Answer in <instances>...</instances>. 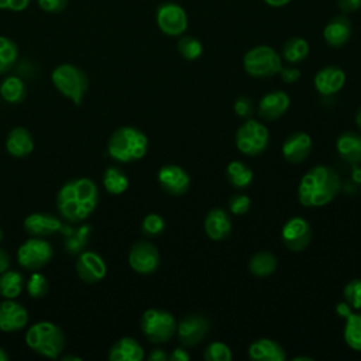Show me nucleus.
Returning <instances> with one entry per match:
<instances>
[{
  "label": "nucleus",
  "instance_id": "f257e3e1",
  "mask_svg": "<svg viewBox=\"0 0 361 361\" xmlns=\"http://www.w3.org/2000/svg\"><path fill=\"white\" fill-rule=\"evenodd\" d=\"M99 203V188L90 178L65 182L56 195V209L62 219L79 223L87 219Z\"/></svg>",
  "mask_w": 361,
  "mask_h": 361
},
{
  "label": "nucleus",
  "instance_id": "f03ea898",
  "mask_svg": "<svg viewBox=\"0 0 361 361\" xmlns=\"http://www.w3.org/2000/svg\"><path fill=\"white\" fill-rule=\"evenodd\" d=\"M341 189L338 173L327 165H316L300 179L298 199L306 207H322L330 203Z\"/></svg>",
  "mask_w": 361,
  "mask_h": 361
},
{
  "label": "nucleus",
  "instance_id": "7ed1b4c3",
  "mask_svg": "<svg viewBox=\"0 0 361 361\" xmlns=\"http://www.w3.org/2000/svg\"><path fill=\"white\" fill-rule=\"evenodd\" d=\"M148 149L147 135L131 126H124L113 131L107 142L109 155L123 164L141 159Z\"/></svg>",
  "mask_w": 361,
  "mask_h": 361
},
{
  "label": "nucleus",
  "instance_id": "20e7f679",
  "mask_svg": "<svg viewBox=\"0 0 361 361\" xmlns=\"http://www.w3.org/2000/svg\"><path fill=\"white\" fill-rule=\"evenodd\" d=\"M27 345L47 358H56L65 347V334L52 322H37L25 333Z\"/></svg>",
  "mask_w": 361,
  "mask_h": 361
},
{
  "label": "nucleus",
  "instance_id": "39448f33",
  "mask_svg": "<svg viewBox=\"0 0 361 361\" xmlns=\"http://www.w3.org/2000/svg\"><path fill=\"white\" fill-rule=\"evenodd\" d=\"M51 80L55 89L65 97L71 99L76 106L82 103L89 87L86 73L72 63L58 65L51 73Z\"/></svg>",
  "mask_w": 361,
  "mask_h": 361
},
{
  "label": "nucleus",
  "instance_id": "423d86ee",
  "mask_svg": "<svg viewBox=\"0 0 361 361\" xmlns=\"http://www.w3.org/2000/svg\"><path fill=\"white\" fill-rule=\"evenodd\" d=\"M176 320L172 313L164 309H147L140 320L142 334L154 344L169 341L176 333Z\"/></svg>",
  "mask_w": 361,
  "mask_h": 361
},
{
  "label": "nucleus",
  "instance_id": "0eeeda50",
  "mask_svg": "<svg viewBox=\"0 0 361 361\" xmlns=\"http://www.w3.org/2000/svg\"><path fill=\"white\" fill-rule=\"evenodd\" d=\"M243 66L252 78H271L279 73L282 59L274 48L268 45H257L245 52Z\"/></svg>",
  "mask_w": 361,
  "mask_h": 361
},
{
  "label": "nucleus",
  "instance_id": "6e6552de",
  "mask_svg": "<svg viewBox=\"0 0 361 361\" xmlns=\"http://www.w3.org/2000/svg\"><path fill=\"white\" fill-rule=\"evenodd\" d=\"M269 142L268 128L252 118H248L235 133L237 149L244 155H259Z\"/></svg>",
  "mask_w": 361,
  "mask_h": 361
},
{
  "label": "nucleus",
  "instance_id": "1a4fd4ad",
  "mask_svg": "<svg viewBox=\"0 0 361 361\" xmlns=\"http://www.w3.org/2000/svg\"><path fill=\"white\" fill-rule=\"evenodd\" d=\"M54 257L52 245L42 237H31L25 240L17 250V262L30 271L44 268Z\"/></svg>",
  "mask_w": 361,
  "mask_h": 361
},
{
  "label": "nucleus",
  "instance_id": "9d476101",
  "mask_svg": "<svg viewBox=\"0 0 361 361\" xmlns=\"http://www.w3.org/2000/svg\"><path fill=\"white\" fill-rule=\"evenodd\" d=\"M155 20L158 28L169 37L182 35L188 28V14L176 3H162L157 8Z\"/></svg>",
  "mask_w": 361,
  "mask_h": 361
},
{
  "label": "nucleus",
  "instance_id": "9b49d317",
  "mask_svg": "<svg viewBox=\"0 0 361 361\" xmlns=\"http://www.w3.org/2000/svg\"><path fill=\"white\" fill-rule=\"evenodd\" d=\"M128 264L137 274H154L159 267V252L152 243L147 240H140L134 243L130 248Z\"/></svg>",
  "mask_w": 361,
  "mask_h": 361
},
{
  "label": "nucleus",
  "instance_id": "f8f14e48",
  "mask_svg": "<svg viewBox=\"0 0 361 361\" xmlns=\"http://www.w3.org/2000/svg\"><path fill=\"white\" fill-rule=\"evenodd\" d=\"M285 247L290 251H303L312 241V227L303 217H290L281 231Z\"/></svg>",
  "mask_w": 361,
  "mask_h": 361
},
{
  "label": "nucleus",
  "instance_id": "ddd939ff",
  "mask_svg": "<svg viewBox=\"0 0 361 361\" xmlns=\"http://www.w3.org/2000/svg\"><path fill=\"white\" fill-rule=\"evenodd\" d=\"M210 329L209 320L203 314H188L176 326L179 343L185 347L199 344Z\"/></svg>",
  "mask_w": 361,
  "mask_h": 361
},
{
  "label": "nucleus",
  "instance_id": "4468645a",
  "mask_svg": "<svg viewBox=\"0 0 361 361\" xmlns=\"http://www.w3.org/2000/svg\"><path fill=\"white\" fill-rule=\"evenodd\" d=\"M76 274L85 283H97L100 282L107 272V265L100 254L96 251H82L78 255Z\"/></svg>",
  "mask_w": 361,
  "mask_h": 361
},
{
  "label": "nucleus",
  "instance_id": "2eb2a0df",
  "mask_svg": "<svg viewBox=\"0 0 361 361\" xmlns=\"http://www.w3.org/2000/svg\"><path fill=\"white\" fill-rule=\"evenodd\" d=\"M157 178L161 188L172 196L185 195L190 186L189 173L179 165H164L159 168Z\"/></svg>",
  "mask_w": 361,
  "mask_h": 361
},
{
  "label": "nucleus",
  "instance_id": "dca6fc26",
  "mask_svg": "<svg viewBox=\"0 0 361 361\" xmlns=\"http://www.w3.org/2000/svg\"><path fill=\"white\" fill-rule=\"evenodd\" d=\"M28 323L27 309L13 300L7 299L0 303V330L6 333H14L24 329Z\"/></svg>",
  "mask_w": 361,
  "mask_h": 361
},
{
  "label": "nucleus",
  "instance_id": "f3484780",
  "mask_svg": "<svg viewBox=\"0 0 361 361\" xmlns=\"http://www.w3.org/2000/svg\"><path fill=\"white\" fill-rule=\"evenodd\" d=\"M312 138L305 131H295L282 144V155L290 164L303 162L312 152Z\"/></svg>",
  "mask_w": 361,
  "mask_h": 361
},
{
  "label": "nucleus",
  "instance_id": "a211bd4d",
  "mask_svg": "<svg viewBox=\"0 0 361 361\" xmlns=\"http://www.w3.org/2000/svg\"><path fill=\"white\" fill-rule=\"evenodd\" d=\"M316 90L322 96H333L341 90L345 83V73L337 65H327L317 71L313 79Z\"/></svg>",
  "mask_w": 361,
  "mask_h": 361
},
{
  "label": "nucleus",
  "instance_id": "6ab92c4d",
  "mask_svg": "<svg viewBox=\"0 0 361 361\" xmlns=\"http://www.w3.org/2000/svg\"><path fill=\"white\" fill-rule=\"evenodd\" d=\"M290 106V97L283 90H271L258 103V116L272 121L282 117Z\"/></svg>",
  "mask_w": 361,
  "mask_h": 361
},
{
  "label": "nucleus",
  "instance_id": "aec40b11",
  "mask_svg": "<svg viewBox=\"0 0 361 361\" xmlns=\"http://www.w3.org/2000/svg\"><path fill=\"white\" fill-rule=\"evenodd\" d=\"M61 227V220L52 213H31L24 219V230L31 237H48Z\"/></svg>",
  "mask_w": 361,
  "mask_h": 361
},
{
  "label": "nucleus",
  "instance_id": "412c9836",
  "mask_svg": "<svg viewBox=\"0 0 361 361\" xmlns=\"http://www.w3.org/2000/svg\"><path fill=\"white\" fill-rule=\"evenodd\" d=\"M204 231L209 238L214 241H221L227 238L231 233V219L230 214L220 207L207 212L203 223Z\"/></svg>",
  "mask_w": 361,
  "mask_h": 361
},
{
  "label": "nucleus",
  "instance_id": "4be33fe9",
  "mask_svg": "<svg viewBox=\"0 0 361 361\" xmlns=\"http://www.w3.org/2000/svg\"><path fill=\"white\" fill-rule=\"evenodd\" d=\"M351 37V23L345 16H336L323 28V38L331 48H340Z\"/></svg>",
  "mask_w": 361,
  "mask_h": 361
},
{
  "label": "nucleus",
  "instance_id": "5701e85b",
  "mask_svg": "<svg viewBox=\"0 0 361 361\" xmlns=\"http://www.w3.org/2000/svg\"><path fill=\"white\" fill-rule=\"evenodd\" d=\"M6 149L14 158H25L34 149L32 134L24 127H14L6 138Z\"/></svg>",
  "mask_w": 361,
  "mask_h": 361
},
{
  "label": "nucleus",
  "instance_id": "b1692460",
  "mask_svg": "<svg viewBox=\"0 0 361 361\" xmlns=\"http://www.w3.org/2000/svg\"><path fill=\"white\" fill-rule=\"evenodd\" d=\"M248 357L255 361H283L286 353L283 347L271 338H258L248 347Z\"/></svg>",
  "mask_w": 361,
  "mask_h": 361
},
{
  "label": "nucleus",
  "instance_id": "393cba45",
  "mask_svg": "<svg viewBox=\"0 0 361 361\" xmlns=\"http://www.w3.org/2000/svg\"><path fill=\"white\" fill-rule=\"evenodd\" d=\"M336 149L338 155L351 165L361 162V134L355 131H344L337 137Z\"/></svg>",
  "mask_w": 361,
  "mask_h": 361
},
{
  "label": "nucleus",
  "instance_id": "a878e982",
  "mask_svg": "<svg viewBox=\"0 0 361 361\" xmlns=\"http://www.w3.org/2000/svg\"><path fill=\"white\" fill-rule=\"evenodd\" d=\"M142 358L144 348L133 337L118 338L109 350L110 361H141Z\"/></svg>",
  "mask_w": 361,
  "mask_h": 361
},
{
  "label": "nucleus",
  "instance_id": "bb28decb",
  "mask_svg": "<svg viewBox=\"0 0 361 361\" xmlns=\"http://www.w3.org/2000/svg\"><path fill=\"white\" fill-rule=\"evenodd\" d=\"M276 267H278V259L269 251H259L254 254L248 262L250 272L258 278L269 276L271 274L275 272Z\"/></svg>",
  "mask_w": 361,
  "mask_h": 361
},
{
  "label": "nucleus",
  "instance_id": "cd10ccee",
  "mask_svg": "<svg viewBox=\"0 0 361 361\" xmlns=\"http://www.w3.org/2000/svg\"><path fill=\"white\" fill-rule=\"evenodd\" d=\"M25 285L24 275L20 271L7 269L0 274V295L6 299H16Z\"/></svg>",
  "mask_w": 361,
  "mask_h": 361
},
{
  "label": "nucleus",
  "instance_id": "c85d7f7f",
  "mask_svg": "<svg viewBox=\"0 0 361 361\" xmlns=\"http://www.w3.org/2000/svg\"><path fill=\"white\" fill-rule=\"evenodd\" d=\"M27 87L20 76H7L0 83V96L11 104H18L25 99Z\"/></svg>",
  "mask_w": 361,
  "mask_h": 361
},
{
  "label": "nucleus",
  "instance_id": "c756f323",
  "mask_svg": "<svg viewBox=\"0 0 361 361\" xmlns=\"http://www.w3.org/2000/svg\"><path fill=\"white\" fill-rule=\"evenodd\" d=\"M226 175H227L230 185H233L237 189L247 188L252 182V178H254V173L250 169V166L241 161H231L227 165Z\"/></svg>",
  "mask_w": 361,
  "mask_h": 361
},
{
  "label": "nucleus",
  "instance_id": "7c9ffc66",
  "mask_svg": "<svg viewBox=\"0 0 361 361\" xmlns=\"http://www.w3.org/2000/svg\"><path fill=\"white\" fill-rule=\"evenodd\" d=\"M344 319V340L347 345L355 351H361V313L350 310Z\"/></svg>",
  "mask_w": 361,
  "mask_h": 361
},
{
  "label": "nucleus",
  "instance_id": "2f4dec72",
  "mask_svg": "<svg viewBox=\"0 0 361 361\" xmlns=\"http://www.w3.org/2000/svg\"><path fill=\"white\" fill-rule=\"evenodd\" d=\"M103 186L111 195H121L128 189V178L118 166H109L103 173Z\"/></svg>",
  "mask_w": 361,
  "mask_h": 361
},
{
  "label": "nucleus",
  "instance_id": "473e14b6",
  "mask_svg": "<svg viewBox=\"0 0 361 361\" xmlns=\"http://www.w3.org/2000/svg\"><path fill=\"white\" fill-rule=\"evenodd\" d=\"M309 54V42L302 37L289 38L282 48V55L285 61L290 63L302 62Z\"/></svg>",
  "mask_w": 361,
  "mask_h": 361
},
{
  "label": "nucleus",
  "instance_id": "72a5a7b5",
  "mask_svg": "<svg viewBox=\"0 0 361 361\" xmlns=\"http://www.w3.org/2000/svg\"><path fill=\"white\" fill-rule=\"evenodd\" d=\"M18 48L13 39L0 35V75L7 73L16 63Z\"/></svg>",
  "mask_w": 361,
  "mask_h": 361
},
{
  "label": "nucleus",
  "instance_id": "f704fd0d",
  "mask_svg": "<svg viewBox=\"0 0 361 361\" xmlns=\"http://www.w3.org/2000/svg\"><path fill=\"white\" fill-rule=\"evenodd\" d=\"M176 48H178V52L180 54V56L188 61L197 59L203 52L202 42L197 38L190 37V35L180 37L176 44Z\"/></svg>",
  "mask_w": 361,
  "mask_h": 361
},
{
  "label": "nucleus",
  "instance_id": "c9c22d12",
  "mask_svg": "<svg viewBox=\"0 0 361 361\" xmlns=\"http://www.w3.org/2000/svg\"><path fill=\"white\" fill-rule=\"evenodd\" d=\"M203 358L206 361H230L233 358V354L227 344L221 341H213L204 348Z\"/></svg>",
  "mask_w": 361,
  "mask_h": 361
},
{
  "label": "nucleus",
  "instance_id": "e433bc0d",
  "mask_svg": "<svg viewBox=\"0 0 361 361\" xmlns=\"http://www.w3.org/2000/svg\"><path fill=\"white\" fill-rule=\"evenodd\" d=\"M343 296L345 303L351 309L354 310L361 309V279L354 278L348 281L343 289Z\"/></svg>",
  "mask_w": 361,
  "mask_h": 361
},
{
  "label": "nucleus",
  "instance_id": "4c0bfd02",
  "mask_svg": "<svg viewBox=\"0 0 361 361\" xmlns=\"http://www.w3.org/2000/svg\"><path fill=\"white\" fill-rule=\"evenodd\" d=\"M49 285H48V279L44 274L41 272H34L28 282H27V292L31 298L34 299H39L44 298L48 293Z\"/></svg>",
  "mask_w": 361,
  "mask_h": 361
},
{
  "label": "nucleus",
  "instance_id": "58836bf2",
  "mask_svg": "<svg viewBox=\"0 0 361 361\" xmlns=\"http://www.w3.org/2000/svg\"><path fill=\"white\" fill-rule=\"evenodd\" d=\"M165 228V220L157 213H149L142 219L141 223V231L147 237H154L158 235L164 231Z\"/></svg>",
  "mask_w": 361,
  "mask_h": 361
},
{
  "label": "nucleus",
  "instance_id": "ea45409f",
  "mask_svg": "<svg viewBox=\"0 0 361 361\" xmlns=\"http://www.w3.org/2000/svg\"><path fill=\"white\" fill-rule=\"evenodd\" d=\"M250 206H251V199L247 195L238 193V195H233L228 199V209L235 216L245 214L250 210Z\"/></svg>",
  "mask_w": 361,
  "mask_h": 361
},
{
  "label": "nucleus",
  "instance_id": "a19ab883",
  "mask_svg": "<svg viewBox=\"0 0 361 361\" xmlns=\"http://www.w3.org/2000/svg\"><path fill=\"white\" fill-rule=\"evenodd\" d=\"M235 114L241 118H250L254 113V102L248 96H240L233 106Z\"/></svg>",
  "mask_w": 361,
  "mask_h": 361
},
{
  "label": "nucleus",
  "instance_id": "79ce46f5",
  "mask_svg": "<svg viewBox=\"0 0 361 361\" xmlns=\"http://www.w3.org/2000/svg\"><path fill=\"white\" fill-rule=\"evenodd\" d=\"M37 3L47 13H59L66 7L68 0H37Z\"/></svg>",
  "mask_w": 361,
  "mask_h": 361
},
{
  "label": "nucleus",
  "instance_id": "37998d69",
  "mask_svg": "<svg viewBox=\"0 0 361 361\" xmlns=\"http://www.w3.org/2000/svg\"><path fill=\"white\" fill-rule=\"evenodd\" d=\"M32 0H0V10L10 11H23L25 10Z\"/></svg>",
  "mask_w": 361,
  "mask_h": 361
},
{
  "label": "nucleus",
  "instance_id": "c03bdc74",
  "mask_svg": "<svg viewBox=\"0 0 361 361\" xmlns=\"http://www.w3.org/2000/svg\"><path fill=\"white\" fill-rule=\"evenodd\" d=\"M279 75L285 83H295L300 78V71L295 66H282Z\"/></svg>",
  "mask_w": 361,
  "mask_h": 361
},
{
  "label": "nucleus",
  "instance_id": "a18cd8bd",
  "mask_svg": "<svg viewBox=\"0 0 361 361\" xmlns=\"http://www.w3.org/2000/svg\"><path fill=\"white\" fill-rule=\"evenodd\" d=\"M337 6L343 13H353L361 8V0H337Z\"/></svg>",
  "mask_w": 361,
  "mask_h": 361
},
{
  "label": "nucleus",
  "instance_id": "49530a36",
  "mask_svg": "<svg viewBox=\"0 0 361 361\" xmlns=\"http://www.w3.org/2000/svg\"><path fill=\"white\" fill-rule=\"evenodd\" d=\"M169 360H171V361H189V360H190V355H189V353H188L185 348L179 347V348H175V350L169 354Z\"/></svg>",
  "mask_w": 361,
  "mask_h": 361
},
{
  "label": "nucleus",
  "instance_id": "de8ad7c7",
  "mask_svg": "<svg viewBox=\"0 0 361 361\" xmlns=\"http://www.w3.org/2000/svg\"><path fill=\"white\" fill-rule=\"evenodd\" d=\"M149 361H166L169 360V354H166L162 348H155L148 355Z\"/></svg>",
  "mask_w": 361,
  "mask_h": 361
},
{
  "label": "nucleus",
  "instance_id": "09e8293b",
  "mask_svg": "<svg viewBox=\"0 0 361 361\" xmlns=\"http://www.w3.org/2000/svg\"><path fill=\"white\" fill-rule=\"evenodd\" d=\"M11 265V258L8 255V252L3 248H0V274L7 271Z\"/></svg>",
  "mask_w": 361,
  "mask_h": 361
},
{
  "label": "nucleus",
  "instance_id": "8fccbe9b",
  "mask_svg": "<svg viewBox=\"0 0 361 361\" xmlns=\"http://www.w3.org/2000/svg\"><path fill=\"white\" fill-rule=\"evenodd\" d=\"M268 6H271V7H283V6H286L290 0H264Z\"/></svg>",
  "mask_w": 361,
  "mask_h": 361
},
{
  "label": "nucleus",
  "instance_id": "3c124183",
  "mask_svg": "<svg viewBox=\"0 0 361 361\" xmlns=\"http://www.w3.org/2000/svg\"><path fill=\"white\" fill-rule=\"evenodd\" d=\"M351 178H353L354 182L361 183V168H355V166H354V169H353V172H351Z\"/></svg>",
  "mask_w": 361,
  "mask_h": 361
},
{
  "label": "nucleus",
  "instance_id": "603ef678",
  "mask_svg": "<svg viewBox=\"0 0 361 361\" xmlns=\"http://www.w3.org/2000/svg\"><path fill=\"white\" fill-rule=\"evenodd\" d=\"M355 124H357V127H358L360 131H361V106L358 107V110H357V113H355Z\"/></svg>",
  "mask_w": 361,
  "mask_h": 361
},
{
  "label": "nucleus",
  "instance_id": "864d4df0",
  "mask_svg": "<svg viewBox=\"0 0 361 361\" xmlns=\"http://www.w3.org/2000/svg\"><path fill=\"white\" fill-rule=\"evenodd\" d=\"M10 357H8V354L3 350V347H0V361H7Z\"/></svg>",
  "mask_w": 361,
  "mask_h": 361
},
{
  "label": "nucleus",
  "instance_id": "5fc2aeb1",
  "mask_svg": "<svg viewBox=\"0 0 361 361\" xmlns=\"http://www.w3.org/2000/svg\"><path fill=\"white\" fill-rule=\"evenodd\" d=\"M63 361H68V360H75V361H80V357H76V355H65L62 357Z\"/></svg>",
  "mask_w": 361,
  "mask_h": 361
},
{
  "label": "nucleus",
  "instance_id": "6e6d98bb",
  "mask_svg": "<svg viewBox=\"0 0 361 361\" xmlns=\"http://www.w3.org/2000/svg\"><path fill=\"white\" fill-rule=\"evenodd\" d=\"M300 360H305V361H312V357H302V355H299V357H295V358H292V361H300Z\"/></svg>",
  "mask_w": 361,
  "mask_h": 361
},
{
  "label": "nucleus",
  "instance_id": "4d7b16f0",
  "mask_svg": "<svg viewBox=\"0 0 361 361\" xmlns=\"http://www.w3.org/2000/svg\"><path fill=\"white\" fill-rule=\"evenodd\" d=\"M1 240H3V230L0 228V243H1Z\"/></svg>",
  "mask_w": 361,
  "mask_h": 361
}]
</instances>
